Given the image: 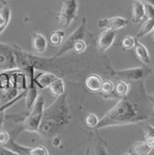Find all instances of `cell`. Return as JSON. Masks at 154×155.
<instances>
[{"instance_id": "cell-1", "label": "cell", "mask_w": 154, "mask_h": 155, "mask_svg": "<svg viewBox=\"0 0 154 155\" xmlns=\"http://www.w3.org/2000/svg\"><path fill=\"white\" fill-rule=\"evenodd\" d=\"M153 114V97L146 93L144 84L139 81L137 94L131 89L129 93L120 98V100L109 109L95 128L101 130L103 128L129 125L139 122H145Z\"/></svg>"}, {"instance_id": "cell-2", "label": "cell", "mask_w": 154, "mask_h": 155, "mask_svg": "<svg viewBox=\"0 0 154 155\" xmlns=\"http://www.w3.org/2000/svg\"><path fill=\"white\" fill-rule=\"evenodd\" d=\"M71 119L67 96L64 94L57 97L51 106L44 108L37 133L44 140H51L68 127Z\"/></svg>"}, {"instance_id": "cell-3", "label": "cell", "mask_w": 154, "mask_h": 155, "mask_svg": "<svg viewBox=\"0 0 154 155\" xmlns=\"http://www.w3.org/2000/svg\"><path fill=\"white\" fill-rule=\"evenodd\" d=\"M44 108L45 100L42 96H39L31 110L28 113V116L23 119L20 130H26L28 132H38Z\"/></svg>"}, {"instance_id": "cell-4", "label": "cell", "mask_w": 154, "mask_h": 155, "mask_svg": "<svg viewBox=\"0 0 154 155\" xmlns=\"http://www.w3.org/2000/svg\"><path fill=\"white\" fill-rule=\"evenodd\" d=\"M152 73V69L149 68L148 66L142 67H135L129 68L126 70H119V71H111L112 76L117 78L121 81H133V82H139L143 79L147 78Z\"/></svg>"}, {"instance_id": "cell-5", "label": "cell", "mask_w": 154, "mask_h": 155, "mask_svg": "<svg viewBox=\"0 0 154 155\" xmlns=\"http://www.w3.org/2000/svg\"><path fill=\"white\" fill-rule=\"evenodd\" d=\"M78 11L77 0H61V8L57 16L58 23L63 27H69L75 19Z\"/></svg>"}, {"instance_id": "cell-6", "label": "cell", "mask_w": 154, "mask_h": 155, "mask_svg": "<svg viewBox=\"0 0 154 155\" xmlns=\"http://www.w3.org/2000/svg\"><path fill=\"white\" fill-rule=\"evenodd\" d=\"M85 28H86V18H83V20H82L81 24L79 25V27L67 38V40L64 41V45L61 46V48L55 54L54 57L57 58V57H60V56H61L63 54L66 53L67 51H69L73 48L74 44L77 41L83 40L84 37V33H85Z\"/></svg>"}, {"instance_id": "cell-7", "label": "cell", "mask_w": 154, "mask_h": 155, "mask_svg": "<svg viewBox=\"0 0 154 155\" xmlns=\"http://www.w3.org/2000/svg\"><path fill=\"white\" fill-rule=\"evenodd\" d=\"M17 68L14 49L0 43V71L11 72Z\"/></svg>"}, {"instance_id": "cell-8", "label": "cell", "mask_w": 154, "mask_h": 155, "mask_svg": "<svg viewBox=\"0 0 154 155\" xmlns=\"http://www.w3.org/2000/svg\"><path fill=\"white\" fill-rule=\"evenodd\" d=\"M129 25V20L122 17H113L108 18H103L98 21V27L105 29L116 30L126 28Z\"/></svg>"}, {"instance_id": "cell-9", "label": "cell", "mask_w": 154, "mask_h": 155, "mask_svg": "<svg viewBox=\"0 0 154 155\" xmlns=\"http://www.w3.org/2000/svg\"><path fill=\"white\" fill-rule=\"evenodd\" d=\"M116 31L110 29H105L100 34L97 40V47L101 52L106 51L114 43L116 40Z\"/></svg>"}, {"instance_id": "cell-10", "label": "cell", "mask_w": 154, "mask_h": 155, "mask_svg": "<svg viewBox=\"0 0 154 155\" xmlns=\"http://www.w3.org/2000/svg\"><path fill=\"white\" fill-rule=\"evenodd\" d=\"M9 140H10L11 144H13L16 148L22 150L23 152H25L28 155H50L48 150L42 145H38V146H34V147H26V146H22V145L17 143L12 137L10 138Z\"/></svg>"}, {"instance_id": "cell-11", "label": "cell", "mask_w": 154, "mask_h": 155, "mask_svg": "<svg viewBox=\"0 0 154 155\" xmlns=\"http://www.w3.org/2000/svg\"><path fill=\"white\" fill-rule=\"evenodd\" d=\"M153 150V147L148 145L144 140L135 142L125 153L122 155H148Z\"/></svg>"}, {"instance_id": "cell-12", "label": "cell", "mask_w": 154, "mask_h": 155, "mask_svg": "<svg viewBox=\"0 0 154 155\" xmlns=\"http://www.w3.org/2000/svg\"><path fill=\"white\" fill-rule=\"evenodd\" d=\"M57 76L51 72H43V73L39 74L38 75L34 76L33 82H34L35 85L37 86V88L44 89V88H48L49 85L52 83V81Z\"/></svg>"}, {"instance_id": "cell-13", "label": "cell", "mask_w": 154, "mask_h": 155, "mask_svg": "<svg viewBox=\"0 0 154 155\" xmlns=\"http://www.w3.org/2000/svg\"><path fill=\"white\" fill-rule=\"evenodd\" d=\"M133 49H134V51H135L137 58L145 66H149L151 63V60H150V56H149L148 49L141 42H139L138 40L136 41Z\"/></svg>"}, {"instance_id": "cell-14", "label": "cell", "mask_w": 154, "mask_h": 155, "mask_svg": "<svg viewBox=\"0 0 154 155\" xmlns=\"http://www.w3.org/2000/svg\"><path fill=\"white\" fill-rule=\"evenodd\" d=\"M48 41L41 33H33L31 36V47L37 53H43L47 49Z\"/></svg>"}, {"instance_id": "cell-15", "label": "cell", "mask_w": 154, "mask_h": 155, "mask_svg": "<svg viewBox=\"0 0 154 155\" xmlns=\"http://www.w3.org/2000/svg\"><path fill=\"white\" fill-rule=\"evenodd\" d=\"M39 93H38V88L35 85L34 82L32 84H30L29 86H28L27 88V92H26V96H25V103H26V109L28 112H29L31 110L33 105L35 104L36 99L39 97Z\"/></svg>"}, {"instance_id": "cell-16", "label": "cell", "mask_w": 154, "mask_h": 155, "mask_svg": "<svg viewBox=\"0 0 154 155\" xmlns=\"http://www.w3.org/2000/svg\"><path fill=\"white\" fill-rule=\"evenodd\" d=\"M102 83V78L96 74H89L84 80V85L86 89L92 93H98L100 91Z\"/></svg>"}, {"instance_id": "cell-17", "label": "cell", "mask_w": 154, "mask_h": 155, "mask_svg": "<svg viewBox=\"0 0 154 155\" xmlns=\"http://www.w3.org/2000/svg\"><path fill=\"white\" fill-rule=\"evenodd\" d=\"M143 19H146L145 4L139 0H135L132 4V21L138 23Z\"/></svg>"}, {"instance_id": "cell-18", "label": "cell", "mask_w": 154, "mask_h": 155, "mask_svg": "<svg viewBox=\"0 0 154 155\" xmlns=\"http://www.w3.org/2000/svg\"><path fill=\"white\" fill-rule=\"evenodd\" d=\"M48 88L50 89L51 95L56 97L65 94V84L63 78L56 77L52 81V83L49 85Z\"/></svg>"}, {"instance_id": "cell-19", "label": "cell", "mask_w": 154, "mask_h": 155, "mask_svg": "<svg viewBox=\"0 0 154 155\" xmlns=\"http://www.w3.org/2000/svg\"><path fill=\"white\" fill-rule=\"evenodd\" d=\"M129 84L125 81L118 80L117 83L114 85V91L111 97H125L129 91Z\"/></svg>"}, {"instance_id": "cell-20", "label": "cell", "mask_w": 154, "mask_h": 155, "mask_svg": "<svg viewBox=\"0 0 154 155\" xmlns=\"http://www.w3.org/2000/svg\"><path fill=\"white\" fill-rule=\"evenodd\" d=\"M11 18V8L9 6L6 5L0 10V34H1L8 27Z\"/></svg>"}, {"instance_id": "cell-21", "label": "cell", "mask_w": 154, "mask_h": 155, "mask_svg": "<svg viewBox=\"0 0 154 155\" xmlns=\"http://www.w3.org/2000/svg\"><path fill=\"white\" fill-rule=\"evenodd\" d=\"M94 155H109L106 141L101 139L97 134L94 143Z\"/></svg>"}, {"instance_id": "cell-22", "label": "cell", "mask_w": 154, "mask_h": 155, "mask_svg": "<svg viewBox=\"0 0 154 155\" xmlns=\"http://www.w3.org/2000/svg\"><path fill=\"white\" fill-rule=\"evenodd\" d=\"M153 19L154 18H146L145 19V21L141 25L139 30L138 31V33L135 37L137 40L139 38H142V37L146 36L147 34L153 31V27H154V20Z\"/></svg>"}, {"instance_id": "cell-23", "label": "cell", "mask_w": 154, "mask_h": 155, "mask_svg": "<svg viewBox=\"0 0 154 155\" xmlns=\"http://www.w3.org/2000/svg\"><path fill=\"white\" fill-rule=\"evenodd\" d=\"M65 38V32L63 29H57L55 31H52L50 35V42L53 46H60L64 42Z\"/></svg>"}, {"instance_id": "cell-24", "label": "cell", "mask_w": 154, "mask_h": 155, "mask_svg": "<svg viewBox=\"0 0 154 155\" xmlns=\"http://www.w3.org/2000/svg\"><path fill=\"white\" fill-rule=\"evenodd\" d=\"M144 129V141L154 148V128L151 124L146 123L143 126Z\"/></svg>"}, {"instance_id": "cell-25", "label": "cell", "mask_w": 154, "mask_h": 155, "mask_svg": "<svg viewBox=\"0 0 154 155\" xmlns=\"http://www.w3.org/2000/svg\"><path fill=\"white\" fill-rule=\"evenodd\" d=\"M114 83L110 80H106L105 82L102 83L101 88L99 93H101L102 95H104L105 97L106 98H110L112 97L113 91H114Z\"/></svg>"}, {"instance_id": "cell-26", "label": "cell", "mask_w": 154, "mask_h": 155, "mask_svg": "<svg viewBox=\"0 0 154 155\" xmlns=\"http://www.w3.org/2000/svg\"><path fill=\"white\" fill-rule=\"evenodd\" d=\"M98 122H99V118L94 113H87L84 117V123L88 128L95 129Z\"/></svg>"}, {"instance_id": "cell-27", "label": "cell", "mask_w": 154, "mask_h": 155, "mask_svg": "<svg viewBox=\"0 0 154 155\" xmlns=\"http://www.w3.org/2000/svg\"><path fill=\"white\" fill-rule=\"evenodd\" d=\"M137 39L133 36H126L121 40V46L124 50H130L134 48Z\"/></svg>"}, {"instance_id": "cell-28", "label": "cell", "mask_w": 154, "mask_h": 155, "mask_svg": "<svg viewBox=\"0 0 154 155\" xmlns=\"http://www.w3.org/2000/svg\"><path fill=\"white\" fill-rule=\"evenodd\" d=\"M76 53H82V52H84V51H85V49H86V43L83 41V40H80V41H77L74 44V46H73V48H72Z\"/></svg>"}, {"instance_id": "cell-29", "label": "cell", "mask_w": 154, "mask_h": 155, "mask_svg": "<svg viewBox=\"0 0 154 155\" xmlns=\"http://www.w3.org/2000/svg\"><path fill=\"white\" fill-rule=\"evenodd\" d=\"M10 138L11 137L7 130L0 129V145H2V146L6 145L8 142Z\"/></svg>"}, {"instance_id": "cell-30", "label": "cell", "mask_w": 154, "mask_h": 155, "mask_svg": "<svg viewBox=\"0 0 154 155\" xmlns=\"http://www.w3.org/2000/svg\"><path fill=\"white\" fill-rule=\"evenodd\" d=\"M145 16L146 18H154V6L145 4Z\"/></svg>"}, {"instance_id": "cell-31", "label": "cell", "mask_w": 154, "mask_h": 155, "mask_svg": "<svg viewBox=\"0 0 154 155\" xmlns=\"http://www.w3.org/2000/svg\"><path fill=\"white\" fill-rule=\"evenodd\" d=\"M10 140V139H9ZM6 148H8V149H9V150H11L12 151H14V152H16L17 154H18V155H28V154H26L25 152H23L22 150H18V148H16L13 144H11V142H10V140H8V142L6 144V145H4Z\"/></svg>"}, {"instance_id": "cell-32", "label": "cell", "mask_w": 154, "mask_h": 155, "mask_svg": "<svg viewBox=\"0 0 154 155\" xmlns=\"http://www.w3.org/2000/svg\"><path fill=\"white\" fill-rule=\"evenodd\" d=\"M0 155H18L11 150L6 148L5 146L0 145Z\"/></svg>"}, {"instance_id": "cell-33", "label": "cell", "mask_w": 154, "mask_h": 155, "mask_svg": "<svg viewBox=\"0 0 154 155\" xmlns=\"http://www.w3.org/2000/svg\"><path fill=\"white\" fill-rule=\"evenodd\" d=\"M51 142H52V144L54 145V146H59L60 145V143H61V138L59 137V136H56V137H54V138H52L51 139Z\"/></svg>"}, {"instance_id": "cell-34", "label": "cell", "mask_w": 154, "mask_h": 155, "mask_svg": "<svg viewBox=\"0 0 154 155\" xmlns=\"http://www.w3.org/2000/svg\"><path fill=\"white\" fill-rule=\"evenodd\" d=\"M144 4H149V5H152L154 6V0H139Z\"/></svg>"}, {"instance_id": "cell-35", "label": "cell", "mask_w": 154, "mask_h": 155, "mask_svg": "<svg viewBox=\"0 0 154 155\" xmlns=\"http://www.w3.org/2000/svg\"><path fill=\"white\" fill-rule=\"evenodd\" d=\"M8 0H0V2L3 3L5 6H6V5H8Z\"/></svg>"}, {"instance_id": "cell-36", "label": "cell", "mask_w": 154, "mask_h": 155, "mask_svg": "<svg viewBox=\"0 0 154 155\" xmlns=\"http://www.w3.org/2000/svg\"><path fill=\"white\" fill-rule=\"evenodd\" d=\"M84 155H90V149L89 148L86 149V151H85V154Z\"/></svg>"}]
</instances>
